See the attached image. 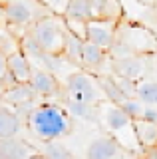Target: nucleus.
Returning a JSON list of instances; mask_svg holds the SVG:
<instances>
[{"label":"nucleus","mask_w":157,"mask_h":159,"mask_svg":"<svg viewBox=\"0 0 157 159\" xmlns=\"http://www.w3.org/2000/svg\"><path fill=\"white\" fill-rule=\"evenodd\" d=\"M28 129L38 141H54L62 139L72 131V116L68 109L56 103H42L36 106L26 117Z\"/></svg>","instance_id":"1"},{"label":"nucleus","mask_w":157,"mask_h":159,"mask_svg":"<svg viewBox=\"0 0 157 159\" xmlns=\"http://www.w3.org/2000/svg\"><path fill=\"white\" fill-rule=\"evenodd\" d=\"M66 32H68V28H66L64 16H58V14H52V12L34 20L30 24V28H28V36L48 56H62Z\"/></svg>","instance_id":"2"},{"label":"nucleus","mask_w":157,"mask_h":159,"mask_svg":"<svg viewBox=\"0 0 157 159\" xmlns=\"http://www.w3.org/2000/svg\"><path fill=\"white\" fill-rule=\"evenodd\" d=\"M115 38L121 40L131 52L139 54V56H147V54L157 50V36L149 28L135 24V22H123V18L117 22Z\"/></svg>","instance_id":"3"},{"label":"nucleus","mask_w":157,"mask_h":159,"mask_svg":"<svg viewBox=\"0 0 157 159\" xmlns=\"http://www.w3.org/2000/svg\"><path fill=\"white\" fill-rule=\"evenodd\" d=\"M66 89H68V98L78 99V102L101 103L105 99L100 84H97V78L94 74L86 72V70L70 74L66 78Z\"/></svg>","instance_id":"4"},{"label":"nucleus","mask_w":157,"mask_h":159,"mask_svg":"<svg viewBox=\"0 0 157 159\" xmlns=\"http://www.w3.org/2000/svg\"><path fill=\"white\" fill-rule=\"evenodd\" d=\"M36 0H8L4 2V24L8 28H30L34 20L40 16L36 14Z\"/></svg>","instance_id":"5"},{"label":"nucleus","mask_w":157,"mask_h":159,"mask_svg":"<svg viewBox=\"0 0 157 159\" xmlns=\"http://www.w3.org/2000/svg\"><path fill=\"white\" fill-rule=\"evenodd\" d=\"M110 52L105 48L97 46V44L84 40L82 42V52H80V66L82 70L94 74V76H104V74H111V68H105V64H110Z\"/></svg>","instance_id":"6"},{"label":"nucleus","mask_w":157,"mask_h":159,"mask_svg":"<svg viewBox=\"0 0 157 159\" xmlns=\"http://www.w3.org/2000/svg\"><path fill=\"white\" fill-rule=\"evenodd\" d=\"M129 157H131V151H127L111 135L96 137L86 151V159H129Z\"/></svg>","instance_id":"7"},{"label":"nucleus","mask_w":157,"mask_h":159,"mask_svg":"<svg viewBox=\"0 0 157 159\" xmlns=\"http://www.w3.org/2000/svg\"><path fill=\"white\" fill-rule=\"evenodd\" d=\"M117 34V22L115 20H87L86 22V40L97 44V46L110 50V46L114 44Z\"/></svg>","instance_id":"8"},{"label":"nucleus","mask_w":157,"mask_h":159,"mask_svg":"<svg viewBox=\"0 0 157 159\" xmlns=\"http://www.w3.org/2000/svg\"><path fill=\"white\" fill-rule=\"evenodd\" d=\"M28 82H30L32 89L36 92V96H42V98H56L62 92L60 80L56 78L54 72H50L46 68H34L32 66V76Z\"/></svg>","instance_id":"9"},{"label":"nucleus","mask_w":157,"mask_h":159,"mask_svg":"<svg viewBox=\"0 0 157 159\" xmlns=\"http://www.w3.org/2000/svg\"><path fill=\"white\" fill-rule=\"evenodd\" d=\"M145 68H147L145 56H139V54H133V56H127V58H119V60H111V74L129 78V80H137V82L143 78Z\"/></svg>","instance_id":"10"},{"label":"nucleus","mask_w":157,"mask_h":159,"mask_svg":"<svg viewBox=\"0 0 157 159\" xmlns=\"http://www.w3.org/2000/svg\"><path fill=\"white\" fill-rule=\"evenodd\" d=\"M115 20L123 18V6L119 0H90V20Z\"/></svg>","instance_id":"11"},{"label":"nucleus","mask_w":157,"mask_h":159,"mask_svg":"<svg viewBox=\"0 0 157 159\" xmlns=\"http://www.w3.org/2000/svg\"><path fill=\"white\" fill-rule=\"evenodd\" d=\"M32 153H36V149L24 139L18 137L0 139V159H28Z\"/></svg>","instance_id":"12"},{"label":"nucleus","mask_w":157,"mask_h":159,"mask_svg":"<svg viewBox=\"0 0 157 159\" xmlns=\"http://www.w3.org/2000/svg\"><path fill=\"white\" fill-rule=\"evenodd\" d=\"M34 98H36V92L32 89L30 82H18L16 86L4 89V92L0 93V102L8 103V106H12V107H18L26 102H32Z\"/></svg>","instance_id":"13"},{"label":"nucleus","mask_w":157,"mask_h":159,"mask_svg":"<svg viewBox=\"0 0 157 159\" xmlns=\"http://www.w3.org/2000/svg\"><path fill=\"white\" fill-rule=\"evenodd\" d=\"M8 72L16 78V82H28L32 76V62L22 50H16L8 56Z\"/></svg>","instance_id":"14"},{"label":"nucleus","mask_w":157,"mask_h":159,"mask_svg":"<svg viewBox=\"0 0 157 159\" xmlns=\"http://www.w3.org/2000/svg\"><path fill=\"white\" fill-rule=\"evenodd\" d=\"M20 125H22V119L18 117V113L4 107L2 103V107H0V139L16 137L18 131H20Z\"/></svg>","instance_id":"15"},{"label":"nucleus","mask_w":157,"mask_h":159,"mask_svg":"<svg viewBox=\"0 0 157 159\" xmlns=\"http://www.w3.org/2000/svg\"><path fill=\"white\" fill-rule=\"evenodd\" d=\"M133 131L141 147L155 145L157 143V121H145V119H133Z\"/></svg>","instance_id":"16"},{"label":"nucleus","mask_w":157,"mask_h":159,"mask_svg":"<svg viewBox=\"0 0 157 159\" xmlns=\"http://www.w3.org/2000/svg\"><path fill=\"white\" fill-rule=\"evenodd\" d=\"M66 109L74 117L86 119V121H96L97 119V103H87V102H78V99L68 98L66 99Z\"/></svg>","instance_id":"17"},{"label":"nucleus","mask_w":157,"mask_h":159,"mask_svg":"<svg viewBox=\"0 0 157 159\" xmlns=\"http://www.w3.org/2000/svg\"><path fill=\"white\" fill-rule=\"evenodd\" d=\"M96 78H97V84H100V88H101V92H104L107 102L119 106L123 99H127L123 93H121V89L117 88V84L114 80V74H104V76H96Z\"/></svg>","instance_id":"18"},{"label":"nucleus","mask_w":157,"mask_h":159,"mask_svg":"<svg viewBox=\"0 0 157 159\" xmlns=\"http://www.w3.org/2000/svg\"><path fill=\"white\" fill-rule=\"evenodd\" d=\"M135 98L141 99L145 106H157V80H139Z\"/></svg>","instance_id":"19"},{"label":"nucleus","mask_w":157,"mask_h":159,"mask_svg":"<svg viewBox=\"0 0 157 159\" xmlns=\"http://www.w3.org/2000/svg\"><path fill=\"white\" fill-rule=\"evenodd\" d=\"M82 42H84V40H82V38H78L76 34H72L70 30H68V32H66V42H64V52H62V58H66L70 64H78V66H80Z\"/></svg>","instance_id":"20"},{"label":"nucleus","mask_w":157,"mask_h":159,"mask_svg":"<svg viewBox=\"0 0 157 159\" xmlns=\"http://www.w3.org/2000/svg\"><path fill=\"white\" fill-rule=\"evenodd\" d=\"M64 18L87 22L90 20V0H70L66 12H64Z\"/></svg>","instance_id":"21"},{"label":"nucleus","mask_w":157,"mask_h":159,"mask_svg":"<svg viewBox=\"0 0 157 159\" xmlns=\"http://www.w3.org/2000/svg\"><path fill=\"white\" fill-rule=\"evenodd\" d=\"M0 50H2L6 56H10L12 52L20 50V42L14 36V32L8 30V26H0Z\"/></svg>","instance_id":"22"},{"label":"nucleus","mask_w":157,"mask_h":159,"mask_svg":"<svg viewBox=\"0 0 157 159\" xmlns=\"http://www.w3.org/2000/svg\"><path fill=\"white\" fill-rule=\"evenodd\" d=\"M44 155H46V159H72L70 151H68L62 143H58V139H54V141H46Z\"/></svg>","instance_id":"23"},{"label":"nucleus","mask_w":157,"mask_h":159,"mask_svg":"<svg viewBox=\"0 0 157 159\" xmlns=\"http://www.w3.org/2000/svg\"><path fill=\"white\" fill-rule=\"evenodd\" d=\"M119 106L131 119H139L141 113H143L145 103L141 102V99H137V98H127V99H123V102L119 103Z\"/></svg>","instance_id":"24"},{"label":"nucleus","mask_w":157,"mask_h":159,"mask_svg":"<svg viewBox=\"0 0 157 159\" xmlns=\"http://www.w3.org/2000/svg\"><path fill=\"white\" fill-rule=\"evenodd\" d=\"M114 80L117 84V88L121 89L125 98H135V89H137V80H129V78H123V76H115L114 74Z\"/></svg>","instance_id":"25"},{"label":"nucleus","mask_w":157,"mask_h":159,"mask_svg":"<svg viewBox=\"0 0 157 159\" xmlns=\"http://www.w3.org/2000/svg\"><path fill=\"white\" fill-rule=\"evenodd\" d=\"M36 2L40 4L42 8H46L48 12L58 14V16H64V12H66L70 0H36Z\"/></svg>","instance_id":"26"},{"label":"nucleus","mask_w":157,"mask_h":159,"mask_svg":"<svg viewBox=\"0 0 157 159\" xmlns=\"http://www.w3.org/2000/svg\"><path fill=\"white\" fill-rule=\"evenodd\" d=\"M64 20H66V28L72 34H76L82 40H86V22H82V20H68V18H64Z\"/></svg>","instance_id":"27"},{"label":"nucleus","mask_w":157,"mask_h":159,"mask_svg":"<svg viewBox=\"0 0 157 159\" xmlns=\"http://www.w3.org/2000/svg\"><path fill=\"white\" fill-rule=\"evenodd\" d=\"M139 119H145V121H157V106H145Z\"/></svg>","instance_id":"28"},{"label":"nucleus","mask_w":157,"mask_h":159,"mask_svg":"<svg viewBox=\"0 0 157 159\" xmlns=\"http://www.w3.org/2000/svg\"><path fill=\"white\" fill-rule=\"evenodd\" d=\"M143 159H157V143L155 145H147V147H141V153H139Z\"/></svg>","instance_id":"29"},{"label":"nucleus","mask_w":157,"mask_h":159,"mask_svg":"<svg viewBox=\"0 0 157 159\" xmlns=\"http://www.w3.org/2000/svg\"><path fill=\"white\" fill-rule=\"evenodd\" d=\"M8 70V56L0 50V78H2V74Z\"/></svg>","instance_id":"30"},{"label":"nucleus","mask_w":157,"mask_h":159,"mask_svg":"<svg viewBox=\"0 0 157 159\" xmlns=\"http://www.w3.org/2000/svg\"><path fill=\"white\" fill-rule=\"evenodd\" d=\"M4 24V4L0 2V26Z\"/></svg>","instance_id":"31"},{"label":"nucleus","mask_w":157,"mask_h":159,"mask_svg":"<svg viewBox=\"0 0 157 159\" xmlns=\"http://www.w3.org/2000/svg\"><path fill=\"white\" fill-rule=\"evenodd\" d=\"M28 159H46V155H42V153H32Z\"/></svg>","instance_id":"32"},{"label":"nucleus","mask_w":157,"mask_h":159,"mask_svg":"<svg viewBox=\"0 0 157 159\" xmlns=\"http://www.w3.org/2000/svg\"><path fill=\"white\" fill-rule=\"evenodd\" d=\"M0 107H2V102H0Z\"/></svg>","instance_id":"33"}]
</instances>
